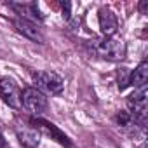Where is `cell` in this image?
I'll use <instances>...</instances> for the list:
<instances>
[{
    "instance_id": "6da1fadb",
    "label": "cell",
    "mask_w": 148,
    "mask_h": 148,
    "mask_svg": "<svg viewBox=\"0 0 148 148\" xmlns=\"http://www.w3.org/2000/svg\"><path fill=\"white\" fill-rule=\"evenodd\" d=\"M35 86L44 94H61L64 89V80L54 71H37L33 73Z\"/></svg>"
},
{
    "instance_id": "7a4b0ae2",
    "label": "cell",
    "mask_w": 148,
    "mask_h": 148,
    "mask_svg": "<svg viewBox=\"0 0 148 148\" xmlns=\"http://www.w3.org/2000/svg\"><path fill=\"white\" fill-rule=\"evenodd\" d=\"M94 49L101 58L110 61H119L125 56V44L117 37H105L103 40H98Z\"/></svg>"
},
{
    "instance_id": "3957f363",
    "label": "cell",
    "mask_w": 148,
    "mask_h": 148,
    "mask_svg": "<svg viewBox=\"0 0 148 148\" xmlns=\"http://www.w3.org/2000/svg\"><path fill=\"white\" fill-rule=\"evenodd\" d=\"M21 105L35 117H40L47 110V98L37 87H26L21 92Z\"/></svg>"
},
{
    "instance_id": "277c9868",
    "label": "cell",
    "mask_w": 148,
    "mask_h": 148,
    "mask_svg": "<svg viewBox=\"0 0 148 148\" xmlns=\"http://www.w3.org/2000/svg\"><path fill=\"white\" fill-rule=\"evenodd\" d=\"M32 125H33L38 132H45L47 136H51V139L58 141L59 145H63V146H66V148H73L70 138H68L64 132H61L54 124H51V122H47V120H44V119H40V117H33V119H32Z\"/></svg>"
},
{
    "instance_id": "5b68a950",
    "label": "cell",
    "mask_w": 148,
    "mask_h": 148,
    "mask_svg": "<svg viewBox=\"0 0 148 148\" xmlns=\"http://www.w3.org/2000/svg\"><path fill=\"white\" fill-rule=\"evenodd\" d=\"M0 98L11 108H21V91L12 79H0Z\"/></svg>"
},
{
    "instance_id": "8992f818",
    "label": "cell",
    "mask_w": 148,
    "mask_h": 148,
    "mask_svg": "<svg viewBox=\"0 0 148 148\" xmlns=\"http://www.w3.org/2000/svg\"><path fill=\"white\" fill-rule=\"evenodd\" d=\"M16 136L23 148H37L40 145V132L33 125H18Z\"/></svg>"
},
{
    "instance_id": "52a82bcc",
    "label": "cell",
    "mask_w": 148,
    "mask_h": 148,
    "mask_svg": "<svg viewBox=\"0 0 148 148\" xmlns=\"http://www.w3.org/2000/svg\"><path fill=\"white\" fill-rule=\"evenodd\" d=\"M14 26H16V30H18L23 37L30 38L32 42L44 44V35H42L40 28H38L35 23L26 21V19H21V18H16V19H14Z\"/></svg>"
},
{
    "instance_id": "ba28073f",
    "label": "cell",
    "mask_w": 148,
    "mask_h": 148,
    "mask_svg": "<svg viewBox=\"0 0 148 148\" xmlns=\"http://www.w3.org/2000/svg\"><path fill=\"white\" fill-rule=\"evenodd\" d=\"M99 28H101V33L105 37H113L115 32H117V28H119L115 14L110 9H106V7L99 9Z\"/></svg>"
},
{
    "instance_id": "9c48e42d",
    "label": "cell",
    "mask_w": 148,
    "mask_h": 148,
    "mask_svg": "<svg viewBox=\"0 0 148 148\" xmlns=\"http://www.w3.org/2000/svg\"><path fill=\"white\" fill-rule=\"evenodd\" d=\"M9 5L19 14L21 19L32 21V23H35V25H37V21H38V23L44 21V14L38 12V9H37L35 4H9Z\"/></svg>"
},
{
    "instance_id": "30bf717a",
    "label": "cell",
    "mask_w": 148,
    "mask_h": 148,
    "mask_svg": "<svg viewBox=\"0 0 148 148\" xmlns=\"http://www.w3.org/2000/svg\"><path fill=\"white\" fill-rule=\"evenodd\" d=\"M148 82V63L143 61L138 64V68L131 73V79H129V86H132L134 89L145 87Z\"/></svg>"
},
{
    "instance_id": "8fae6325",
    "label": "cell",
    "mask_w": 148,
    "mask_h": 148,
    "mask_svg": "<svg viewBox=\"0 0 148 148\" xmlns=\"http://www.w3.org/2000/svg\"><path fill=\"white\" fill-rule=\"evenodd\" d=\"M129 79H131L129 70L127 68H120V71H119V89L120 91H124L129 86Z\"/></svg>"
},
{
    "instance_id": "7c38bea8",
    "label": "cell",
    "mask_w": 148,
    "mask_h": 148,
    "mask_svg": "<svg viewBox=\"0 0 148 148\" xmlns=\"http://www.w3.org/2000/svg\"><path fill=\"white\" fill-rule=\"evenodd\" d=\"M61 7H63V18H64L66 21H71V14H70L71 4H70V2H63V4H61Z\"/></svg>"
},
{
    "instance_id": "4fadbf2b",
    "label": "cell",
    "mask_w": 148,
    "mask_h": 148,
    "mask_svg": "<svg viewBox=\"0 0 148 148\" xmlns=\"http://www.w3.org/2000/svg\"><path fill=\"white\" fill-rule=\"evenodd\" d=\"M139 11H141V14H148V2L146 0L139 2Z\"/></svg>"
},
{
    "instance_id": "5bb4252c",
    "label": "cell",
    "mask_w": 148,
    "mask_h": 148,
    "mask_svg": "<svg viewBox=\"0 0 148 148\" xmlns=\"http://www.w3.org/2000/svg\"><path fill=\"white\" fill-rule=\"evenodd\" d=\"M0 148H9V145H7V141L2 134V129H0Z\"/></svg>"
}]
</instances>
